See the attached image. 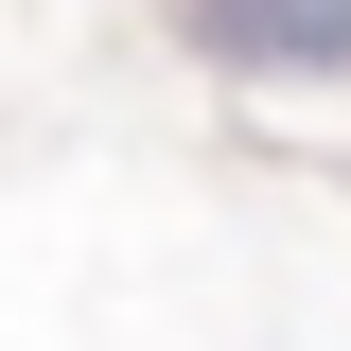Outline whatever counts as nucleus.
Segmentation results:
<instances>
[{
    "label": "nucleus",
    "instance_id": "f257e3e1",
    "mask_svg": "<svg viewBox=\"0 0 351 351\" xmlns=\"http://www.w3.org/2000/svg\"><path fill=\"white\" fill-rule=\"evenodd\" d=\"M228 71H351V0H193Z\"/></svg>",
    "mask_w": 351,
    "mask_h": 351
}]
</instances>
